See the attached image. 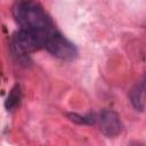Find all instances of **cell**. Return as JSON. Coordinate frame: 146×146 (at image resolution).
Returning <instances> with one entry per match:
<instances>
[{
    "instance_id": "4",
    "label": "cell",
    "mask_w": 146,
    "mask_h": 146,
    "mask_svg": "<svg viewBox=\"0 0 146 146\" xmlns=\"http://www.w3.org/2000/svg\"><path fill=\"white\" fill-rule=\"evenodd\" d=\"M100 131L107 137L117 136L122 130V123L119 115L110 110H105L99 115Z\"/></svg>"
},
{
    "instance_id": "7",
    "label": "cell",
    "mask_w": 146,
    "mask_h": 146,
    "mask_svg": "<svg viewBox=\"0 0 146 146\" xmlns=\"http://www.w3.org/2000/svg\"><path fill=\"white\" fill-rule=\"evenodd\" d=\"M68 117L76 122V123H80V124H94L96 119H95V115L94 114H87V115H79V114H75V113H72V114H68Z\"/></svg>"
},
{
    "instance_id": "3",
    "label": "cell",
    "mask_w": 146,
    "mask_h": 146,
    "mask_svg": "<svg viewBox=\"0 0 146 146\" xmlns=\"http://www.w3.org/2000/svg\"><path fill=\"white\" fill-rule=\"evenodd\" d=\"M47 35L19 30L13 36V48L17 55H26L33 52L40 48H43Z\"/></svg>"
},
{
    "instance_id": "5",
    "label": "cell",
    "mask_w": 146,
    "mask_h": 146,
    "mask_svg": "<svg viewBox=\"0 0 146 146\" xmlns=\"http://www.w3.org/2000/svg\"><path fill=\"white\" fill-rule=\"evenodd\" d=\"M144 90H145V83H144V80H141L137 82L130 91L131 104L138 111L144 110Z\"/></svg>"
},
{
    "instance_id": "1",
    "label": "cell",
    "mask_w": 146,
    "mask_h": 146,
    "mask_svg": "<svg viewBox=\"0 0 146 146\" xmlns=\"http://www.w3.org/2000/svg\"><path fill=\"white\" fill-rule=\"evenodd\" d=\"M13 14L21 30L43 35L56 30L51 18L38 2L18 1L13 7Z\"/></svg>"
},
{
    "instance_id": "6",
    "label": "cell",
    "mask_w": 146,
    "mask_h": 146,
    "mask_svg": "<svg viewBox=\"0 0 146 146\" xmlns=\"http://www.w3.org/2000/svg\"><path fill=\"white\" fill-rule=\"evenodd\" d=\"M21 98H22L21 88H19V86H15V87L10 90V92H9L7 99H6V103H5L6 108H7L8 111H13L14 108H16V107L19 105Z\"/></svg>"
},
{
    "instance_id": "2",
    "label": "cell",
    "mask_w": 146,
    "mask_h": 146,
    "mask_svg": "<svg viewBox=\"0 0 146 146\" xmlns=\"http://www.w3.org/2000/svg\"><path fill=\"white\" fill-rule=\"evenodd\" d=\"M43 48H46L51 55L65 60H72L78 55L75 46L57 30H54L46 36Z\"/></svg>"
}]
</instances>
